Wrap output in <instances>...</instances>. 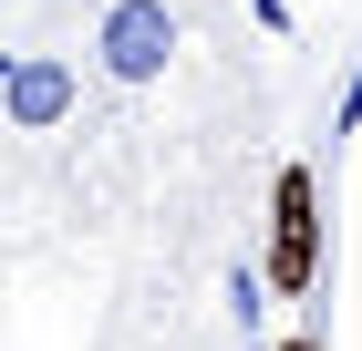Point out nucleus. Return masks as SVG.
Wrapping results in <instances>:
<instances>
[{
    "instance_id": "f257e3e1",
    "label": "nucleus",
    "mask_w": 362,
    "mask_h": 351,
    "mask_svg": "<svg viewBox=\"0 0 362 351\" xmlns=\"http://www.w3.org/2000/svg\"><path fill=\"white\" fill-rule=\"evenodd\" d=\"M197 31H207V0H83V73H93V104L135 135L145 155V104H166L197 62Z\"/></svg>"
},
{
    "instance_id": "f03ea898",
    "label": "nucleus",
    "mask_w": 362,
    "mask_h": 351,
    "mask_svg": "<svg viewBox=\"0 0 362 351\" xmlns=\"http://www.w3.org/2000/svg\"><path fill=\"white\" fill-rule=\"evenodd\" d=\"M259 279H269V299H310V290H321V165H310V155H290V165L269 176Z\"/></svg>"
},
{
    "instance_id": "7ed1b4c3",
    "label": "nucleus",
    "mask_w": 362,
    "mask_h": 351,
    "mask_svg": "<svg viewBox=\"0 0 362 351\" xmlns=\"http://www.w3.org/2000/svg\"><path fill=\"white\" fill-rule=\"evenodd\" d=\"M341 135H362V73L341 83V104H332V145H341Z\"/></svg>"
},
{
    "instance_id": "20e7f679",
    "label": "nucleus",
    "mask_w": 362,
    "mask_h": 351,
    "mask_svg": "<svg viewBox=\"0 0 362 351\" xmlns=\"http://www.w3.org/2000/svg\"><path fill=\"white\" fill-rule=\"evenodd\" d=\"M269 351H332V341H321V331H290V341H269Z\"/></svg>"
}]
</instances>
